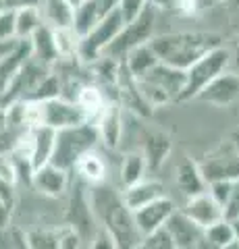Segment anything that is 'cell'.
I'll use <instances>...</instances> for the list:
<instances>
[{"instance_id":"cell-48","label":"cell","mask_w":239,"mask_h":249,"mask_svg":"<svg viewBox=\"0 0 239 249\" xmlns=\"http://www.w3.org/2000/svg\"><path fill=\"white\" fill-rule=\"evenodd\" d=\"M231 62H233V65L239 69V42L235 44V50L231 52Z\"/></svg>"},{"instance_id":"cell-4","label":"cell","mask_w":239,"mask_h":249,"mask_svg":"<svg viewBox=\"0 0 239 249\" xmlns=\"http://www.w3.org/2000/svg\"><path fill=\"white\" fill-rule=\"evenodd\" d=\"M185 79H187L185 71L165 65V62H158L146 75L137 77V88H140V93L152 108H160L179 102L185 88Z\"/></svg>"},{"instance_id":"cell-39","label":"cell","mask_w":239,"mask_h":249,"mask_svg":"<svg viewBox=\"0 0 239 249\" xmlns=\"http://www.w3.org/2000/svg\"><path fill=\"white\" fill-rule=\"evenodd\" d=\"M0 40H17L15 31V11H0Z\"/></svg>"},{"instance_id":"cell-19","label":"cell","mask_w":239,"mask_h":249,"mask_svg":"<svg viewBox=\"0 0 239 249\" xmlns=\"http://www.w3.org/2000/svg\"><path fill=\"white\" fill-rule=\"evenodd\" d=\"M175 185L187 199L208 191V183L202 177V170H200L198 162L189 160V158H183L179 164L175 166Z\"/></svg>"},{"instance_id":"cell-44","label":"cell","mask_w":239,"mask_h":249,"mask_svg":"<svg viewBox=\"0 0 239 249\" xmlns=\"http://www.w3.org/2000/svg\"><path fill=\"white\" fill-rule=\"evenodd\" d=\"M19 42H21V40H0V58L6 56V54H9Z\"/></svg>"},{"instance_id":"cell-46","label":"cell","mask_w":239,"mask_h":249,"mask_svg":"<svg viewBox=\"0 0 239 249\" xmlns=\"http://www.w3.org/2000/svg\"><path fill=\"white\" fill-rule=\"evenodd\" d=\"M191 249H221V247H217V245H214L212 241L208 239L206 235H202V239H200L198 243H196L194 247H191Z\"/></svg>"},{"instance_id":"cell-2","label":"cell","mask_w":239,"mask_h":249,"mask_svg":"<svg viewBox=\"0 0 239 249\" xmlns=\"http://www.w3.org/2000/svg\"><path fill=\"white\" fill-rule=\"evenodd\" d=\"M150 46L160 62L187 71L204 54L222 46V36L214 31H177V34L154 36Z\"/></svg>"},{"instance_id":"cell-51","label":"cell","mask_w":239,"mask_h":249,"mask_svg":"<svg viewBox=\"0 0 239 249\" xmlns=\"http://www.w3.org/2000/svg\"><path fill=\"white\" fill-rule=\"evenodd\" d=\"M67 2H69V4H71V6H73V9H77V6H79V4L83 2V0H67Z\"/></svg>"},{"instance_id":"cell-8","label":"cell","mask_w":239,"mask_h":249,"mask_svg":"<svg viewBox=\"0 0 239 249\" xmlns=\"http://www.w3.org/2000/svg\"><path fill=\"white\" fill-rule=\"evenodd\" d=\"M50 73H52L50 67H46L44 62L36 60L34 56H29L25 60V65L19 69V73L13 77V81L9 83V88H6L4 93L0 96V106L9 108L15 102L27 100L36 91L37 85H40Z\"/></svg>"},{"instance_id":"cell-40","label":"cell","mask_w":239,"mask_h":249,"mask_svg":"<svg viewBox=\"0 0 239 249\" xmlns=\"http://www.w3.org/2000/svg\"><path fill=\"white\" fill-rule=\"evenodd\" d=\"M225 218L227 220H233L239 218V178L233 183V191H231V197L225 206Z\"/></svg>"},{"instance_id":"cell-28","label":"cell","mask_w":239,"mask_h":249,"mask_svg":"<svg viewBox=\"0 0 239 249\" xmlns=\"http://www.w3.org/2000/svg\"><path fill=\"white\" fill-rule=\"evenodd\" d=\"M123 62H125V67L129 69V73L135 77H142L150 71V69H154L158 65V56H156V52H154V48L148 44H142V46H137V48H133L125 58H123Z\"/></svg>"},{"instance_id":"cell-47","label":"cell","mask_w":239,"mask_h":249,"mask_svg":"<svg viewBox=\"0 0 239 249\" xmlns=\"http://www.w3.org/2000/svg\"><path fill=\"white\" fill-rule=\"evenodd\" d=\"M229 142H231V143H233V145H235V150L239 152V129H235V131H233V133H231V135H229Z\"/></svg>"},{"instance_id":"cell-16","label":"cell","mask_w":239,"mask_h":249,"mask_svg":"<svg viewBox=\"0 0 239 249\" xmlns=\"http://www.w3.org/2000/svg\"><path fill=\"white\" fill-rule=\"evenodd\" d=\"M165 231L171 235L177 249H191L204 235V229L198 227L183 210H175V214L165 224Z\"/></svg>"},{"instance_id":"cell-15","label":"cell","mask_w":239,"mask_h":249,"mask_svg":"<svg viewBox=\"0 0 239 249\" xmlns=\"http://www.w3.org/2000/svg\"><path fill=\"white\" fill-rule=\"evenodd\" d=\"M181 210L202 229L212 227V224H217V222H221L222 218H225V210H222V206L208 191L189 197Z\"/></svg>"},{"instance_id":"cell-24","label":"cell","mask_w":239,"mask_h":249,"mask_svg":"<svg viewBox=\"0 0 239 249\" xmlns=\"http://www.w3.org/2000/svg\"><path fill=\"white\" fill-rule=\"evenodd\" d=\"M40 13L42 19L48 27L58 29V27H71L73 25V17H75V9L67 0H40Z\"/></svg>"},{"instance_id":"cell-30","label":"cell","mask_w":239,"mask_h":249,"mask_svg":"<svg viewBox=\"0 0 239 249\" xmlns=\"http://www.w3.org/2000/svg\"><path fill=\"white\" fill-rule=\"evenodd\" d=\"M44 25L40 6H27V9L15 11V31L17 40H29L37 29Z\"/></svg>"},{"instance_id":"cell-20","label":"cell","mask_w":239,"mask_h":249,"mask_svg":"<svg viewBox=\"0 0 239 249\" xmlns=\"http://www.w3.org/2000/svg\"><path fill=\"white\" fill-rule=\"evenodd\" d=\"M121 193H123V199H125V204L131 212H135V210L152 204L154 199L166 196L163 183L148 181V178H144V181L131 185V187H125V189H121Z\"/></svg>"},{"instance_id":"cell-37","label":"cell","mask_w":239,"mask_h":249,"mask_svg":"<svg viewBox=\"0 0 239 249\" xmlns=\"http://www.w3.org/2000/svg\"><path fill=\"white\" fill-rule=\"evenodd\" d=\"M233 183H235V181H214V183L208 185V193H210V196L222 206V210H225L227 201H229V197H231V191H233Z\"/></svg>"},{"instance_id":"cell-26","label":"cell","mask_w":239,"mask_h":249,"mask_svg":"<svg viewBox=\"0 0 239 249\" xmlns=\"http://www.w3.org/2000/svg\"><path fill=\"white\" fill-rule=\"evenodd\" d=\"M104 17H106V13L102 11V6H100V0H83V2L75 9L73 29L79 34V37H83Z\"/></svg>"},{"instance_id":"cell-18","label":"cell","mask_w":239,"mask_h":249,"mask_svg":"<svg viewBox=\"0 0 239 249\" xmlns=\"http://www.w3.org/2000/svg\"><path fill=\"white\" fill-rule=\"evenodd\" d=\"M140 150L146 156V162H148V170L154 173L166 162V158L173 152V142L165 131H144L142 133V145Z\"/></svg>"},{"instance_id":"cell-38","label":"cell","mask_w":239,"mask_h":249,"mask_svg":"<svg viewBox=\"0 0 239 249\" xmlns=\"http://www.w3.org/2000/svg\"><path fill=\"white\" fill-rule=\"evenodd\" d=\"M150 0H121L119 2V11L123 15V19H125V23L133 21L135 17H140L142 11L148 6Z\"/></svg>"},{"instance_id":"cell-34","label":"cell","mask_w":239,"mask_h":249,"mask_svg":"<svg viewBox=\"0 0 239 249\" xmlns=\"http://www.w3.org/2000/svg\"><path fill=\"white\" fill-rule=\"evenodd\" d=\"M135 249H177V247L173 243L171 235L165 229H160L156 232H152V235H146Z\"/></svg>"},{"instance_id":"cell-27","label":"cell","mask_w":239,"mask_h":249,"mask_svg":"<svg viewBox=\"0 0 239 249\" xmlns=\"http://www.w3.org/2000/svg\"><path fill=\"white\" fill-rule=\"evenodd\" d=\"M34 131V166L40 168L44 164H50L52 152H55V142H56V129L52 127H36Z\"/></svg>"},{"instance_id":"cell-43","label":"cell","mask_w":239,"mask_h":249,"mask_svg":"<svg viewBox=\"0 0 239 249\" xmlns=\"http://www.w3.org/2000/svg\"><path fill=\"white\" fill-rule=\"evenodd\" d=\"M40 0H2V6L9 11H19V9H27V6H37Z\"/></svg>"},{"instance_id":"cell-7","label":"cell","mask_w":239,"mask_h":249,"mask_svg":"<svg viewBox=\"0 0 239 249\" xmlns=\"http://www.w3.org/2000/svg\"><path fill=\"white\" fill-rule=\"evenodd\" d=\"M123 27H125V19H123L121 11L117 9V11L109 13L94 29L90 31V34H86V36L81 37L77 56L86 62V65L94 62L96 58L102 56L104 50L114 42V37L121 34Z\"/></svg>"},{"instance_id":"cell-35","label":"cell","mask_w":239,"mask_h":249,"mask_svg":"<svg viewBox=\"0 0 239 249\" xmlns=\"http://www.w3.org/2000/svg\"><path fill=\"white\" fill-rule=\"evenodd\" d=\"M83 245H86V239L73 227H69V224L58 227V249H81Z\"/></svg>"},{"instance_id":"cell-5","label":"cell","mask_w":239,"mask_h":249,"mask_svg":"<svg viewBox=\"0 0 239 249\" xmlns=\"http://www.w3.org/2000/svg\"><path fill=\"white\" fill-rule=\"evenodd\" d=\"M158 17H160V9L148 2V6L142 11L140 17L125 23L123 31L114 37V42L109 48L104 50V56L123 60L133 48H137V46H142V44H148L154 37V29H156Z\"/></svg>"},{"instance_id":"cell-17","label":"cell","mask_w":239,"mask_h":249,"mask_svg":"<svg viewBox=\"0 0 239 249\" xmlns=\"http://www.w3.org/2000/svg\"><path fill=\"white\" fill-rule=\"evenodd\" d=\"M42 196L48 197H63L71 187V178H69V170H63L55 164H44L36 168L34 183H32Z\"/></svg>"},{"instance_id":"cell-3","label":"cell","mask_w":239,"mask_h":249,"mask_svg":"<svg viewBox=\"0 0 239 249\" xmlns=\"http://www.w3.org/2000/svg\"><path fill=\"white\" fill-rule=\"evenodd\" d=\"M98 143H100L98 127L92 121L73 124V127H67V129H58L50 164L71 173V170H75L77 162L88 152H94V147Z\"/></svg>"},{"instance_id":"cell-14","label":"cell","mask_w":239,"mask_h":249,"mask_svg":"<svg viewBox=\"0 0 239 249\" xmlns=\"http://www.w3.org/2000/svg\"><path fill=\"white\" fill-rule=\"evenodd\" d=\"M100 142L109 150H117L123 142V131H125V110L119 102H109L104 112L96 121Z\"/></svg>"},{"instance_id":"cell-31","label":"cell","mask_w":239,"mask_h":249,"mask_svg":"<svg viewBox=\"0 0 239 249\" xmlns=\"http://www.w3.org/2000/svg\"><path fill=\"white\" fill-rule=\"evenodd\" d=\"M52 31H55V42H56V48H58L60 58H65V56H77L81 37L73 29V25L71 27H58V29H52Z\"/></svg>"},{"instance_id":"cell-36","label":"cell","mask_w":239,"mask_h":249,"mask_svg":"<svg viewBox=\"0 0 239 249\" xmlns=\"http://www.w3.org/2000/svg\"><path fill=\"white\" fill-rule=\"evenodd\" d=\"M0 178L6 181V183H11V185H15L19 181L17 162H15L13 152H2L0 154Z\"/></svg>"},{"instance_id":"cell-13","label":"cell","mask_w":239,"mask_h":249,"mask_svg":"<svg viewBox=\"0 0 239 249\" xmlns=\"http://www.w3.org/2000/svg\"><path fill=\"white\" fill-rule=\"evenodd\" d=\"M175 210H177L175 201L168 196H165V197L154 199L148 206L135 210L133 218H135V224H137V229H140V232L146 237V235H152V232L165 229V224L168 222V218L175 214Z\"/></svg>"},{"instance_id":"cell-33","label":"cell","mask_w":239,"mask_h":249,"mask_svg":"<svg viewBox=\"0 0 239 249\" xmlns=\"http://www.w3.org/2000/svg\"><path fill=\"white\" fill-rule=\"evenodd\" d=\"M204 235L210 239L217 247H225L227 243H231V241L235 239L233 227H231V220H227V218H222L221 222H217V224H212V227L204 229Z\"/></svg>"},{"instance_id":"cell-22","label":"cell","mask_w":239,"mask_h":249,"mask_svg":"<svg viewBox=\"0 0 239 249\" xmlns=\"http://www.w3.org/2000/svg\"><path fill=\"white\" fill-rule=\"evenodd\" d=\"M29 44H32V56L36 60L44 62V65L50 69L58 62L60 54H58L56 42H55V31H52V27L46 25V23L29 37Z\"/></svg>"},{"instance_id":"cell-49","label":"cell","mask_w":239,"mask_h":249,"mask_svg":"<svg viewBox=\"0 0 239 249\" xmlns=\"http://www.w3.org/2000/svg\"><path fill=\"white\" fill-rule=\"evenodd\" d=\"M231 227H233V235H235V239L239 241V218H233V220H231Z\"/></svg>"},{"instance_id":"cell-6","label":"cell","mask_w":239,"mask_h":249,"mask_svg":"<svg viewBox=\"0 0 239 249\" xmlns=\"http://www.w3.org/2000/svg\"><path fill=\"white\" fill-rule=\"evenodd\" d=\"M231 65V50L225 46H219V48L210 50L208 54H204L200 60H196L191 65L185 75V88L179 98V102H189V100H196L198 93L202 91L208 83H210L214 77H219L221 73H225Z\"/></svg>"},{"instance_id":"cell-41","label":"cell","mask_w":239,"mask_h":249,"mask_svg":"<svg viewBox=\"0 0 239 249\" xmlns=\"http://www.w3.org/2000/svg\"><path fill=\"white\" fill-rule=\"evenodd\" d=\"M90 249H117V243L112 241V237L106 231L98 229L94 239L90 241Z\"/></svg>"},{"instance_id":"cell-21","label":"cell","mask_w":239,"mask_h":249,"mask_svg":"<svg viewBox=\"0 0 239 249\" xmlns=\"http://www.w3.org/2000/svg\"><path fill=\"white\" fill-rule=\"evenodd\" d=\"M29 56H32V44H29V40H21L6 56L0 58V96L9 88L13 77L19 73V69L25 65Z\"/></svg>"},{"instance_id":"cell-11","label":"cell","mask_w":239,"mask_h":249,"mask_svg":"<svg viewBox=\"0 0 239 249\" xmlns=\"http://www.w3.org/2000/svg\"><path fill=\"white\" fill-rule=\"evenodd\" d=\"M40 106H42V124L56 131L88 121V116L77 106V102H71V100L65 98L46 100V102H40Z\"/></svg>"},{"instance_id":"cell-12","label":"cell","mask_w":239,"mask_h":249,"mask_svg":"<svg viewBox=\"0 0 239 249\" xmlns=\"http://www.w3.org/2000/svg\"><path fill=\"white\" fill-rule=\"evenodd\" d=\"M196 100L212 104V106H219V108L231 106L239 100V75L233 71L221 73L198 93Z\"/></svg>"},{"instance_id":"cell-32","label":"cell","mask_w":239,"mask_h":249,"mask_svg":"<svg viewBox=\"0 0 239 249\" xmlns=\"http://www.w3.org/2000/svg\"><path fill=\"white\" fill-rule=\"evenodd\" d=\"M29 249H58V229H36L27 231Z\"/></svg>"},{"instance_id":"cell-1","label":"cell","mask_w":239,"mask_h":249,"mask_svg":"<svg viewBox=\"0 0 239 249\" xmlns=\"http://www.w3.org/2000/svg\"><path fill=\"white\" fill-rule=\"evenodd\" d=\"M92 212L98 227L106 231L117 243V249H135L144 235L135 224L133 212L127 208L123 193L112 185L98 183L88 187Z\"/></svg>"},{"instance_id":"cell-50","label":"cell","mask_w":239,"mask_h":249,"mask_svg":"<svg viewBox=\"0 0 239 249\" xmlns=\"http://www.w3.org/2000/svg\"><path fill=\"white\" fill-rule=\"evenodd\" d=\"M221 249H239V241H237V239H233L231 243H227L225 247H221Z\"/></svg>"},{"instance_id":"cell-29","label":"cell","mask_w":239,"mask_h":249,"mask_svg":"<svg viewBox=\"0 0 239 249\" xmlns=\"http://www.w3.org/2000/svg\"><path fill=\"white\" fill-rule=\"evenodd\" d=\"M75 170H77V177H79L81 181H86L88 185L104 183V178H106V162L94 152H88L83 156V158L77 162Z\"/></svg>"},{"instance_id":"cell-25","label":"cell","mask_w":239,"mask_h":249,"mask_svg":"<svg viewBox=\"0 0 239 249\" xmlns=\"http://www.w3.org/2000/svg\"><path fill=\"white\" fill-rule=\"evenodd\" d=\"M148 162H146V156L142 150H133L127 152L121 160V170H119V178H121V187H131L135 183H140L148 175Z\"/></svg>"},{"instance_id":"cell-9","label":"cell","mask_w":239,"mask_h":249,"mask_svg":"<svg viewBox=\"0 0 239 249\" xmlns=\"http://www.w3.org/2000/svg\"><path fill=\"white\" fill-rule=\"evenodd\" d=\"M202 177L210 185L214 181H237L239 178V152L235 145L229 142H222L212 152H208L202 160L198 162Z\"/></svg>"},{"instance_id":"cell-45","label":"cell","mask_w":239,"mask_h":249,"mask_svg":"<svg viewBox=\"0 0 239 249\" xmlns=\"http://www.w3.org/2000/svg\"><path fill=\"white\" fill-rule=\"evenodd\" d=\"M119 2H121V0H100V6H102V11L109 15V13L119 9Z\"/></svg>"},{"instance_id":"cell-23","label":"cell","mask_w":239,"mask_h":249,"mask_svg":"<svg viewBox=\"0 0 239 249\" xmlns=\"http://www.w3.org/2000/svg\"><path fill=\"white\" fill-rule=\"evenodd\" d=\"M75 102L83 110V114L88 116V121L96 123L98 116L104 112V108L109 106L110 100H109L106 91L100 88V85L88 83V85H83V88L79 89V93H77V98H75Z\"/></svg>"},{"instance_id":"cell-10","label":"cell","mask_w":239,"mask_h":249,"mask_svg":"<svg viewBox=\"0 0 239 249\" xmlns=\"http://www.w3.org/2000/svg\"><path fill=\"white\" fill-rule=\"evenodd\" d=\"M88 183L86 181H77L75 187H71L69 193V208H67V222L69 227H73L79 235L86 239V243L90 245V241L94 239L98 232V222L96 216L92 212V204H90V193H88Z\"/></svg>"},{"instance_id":"cell-42","label":"cell","mask_w":239,"mask_h":249,"mask_svg":"<svg viewBox=\"0 0 239 249\" xmlns=\"http://www.w3.org/2000/svg\"><path fill=\"white\" fill-rule=\"evenodd\" d=\"M13 187L15 185H11V183H6V181L0 178V204L9 206V208H13V204H15V191H13Z\"/></svg>"}]
</instances>
